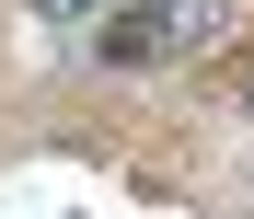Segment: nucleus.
I'll return each mask as SVG.
<instances>
[{
    "label": "nucleus",
    "mask_w": 254,
    "mask_h": 219,
    "mask_svg": "<svg viewBox=\"0 0 254 219\" xmlns=\"http://www.w3.org/2000/svg\"><path fill=\"white\" fill-rule=\"evenodd\" d=\"M231 0H162V47H220Z\"/></svg>",
    "instance_id": "f03ea898"
},
{
    "label": "nucleus",
    "mask_w": 254,
    "mask_h": 219,
    "mask_svg": "<svg viewBox=\"0 0 254 219\" xmlns=\"http://www.w3.org/2000/svg\"><path fill=\"white\" fill-rule=\"evenodd\" d=\"M104 58H116V69H150V58H174V47H162V0H127V12H116V35H104Z\"/></svg>",
    "instance_id": "f257e3e1"
},
{
    "label": "nucleus",
    "mask_w": 254,
    "mask_h": 219,
    "mask_svg": "<svg viewBox=\"0 0 254 219\" xmlns=\"http://www.w3.org/2000/svg\"><path fill=\"white\" fill-rule=\"evenodd\" d=\"M93 12H104V0H35V23H58V35H69V23H93Z\"/></svg>",
    "instance_id": "7ed1b4c3"
}]
</instances>
